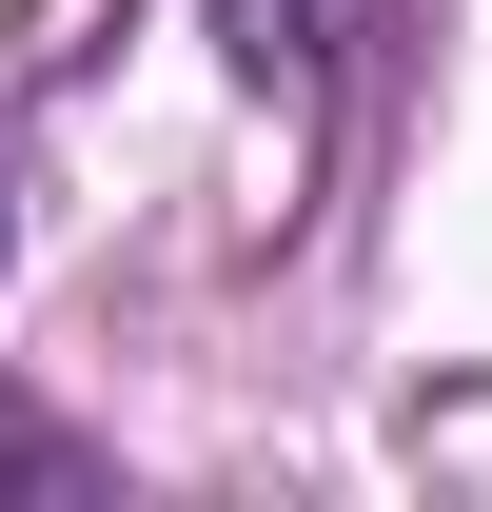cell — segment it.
<instances>
[{
  "instance_id": "cell-1",
  "label": "cell",
  "mask_w": 492,
  "mask_h": 512,
  "mask_svg": "<svg viewBox=\"0 0 492 512\" xmlns=\"http://www.w3.org/2000/svg\"><path fill=\"white\" fill-rule=\"evenodd\" d=\"M237 60H256V79L296 60V0H237Z\"/></svg>"
}]
</instances>
